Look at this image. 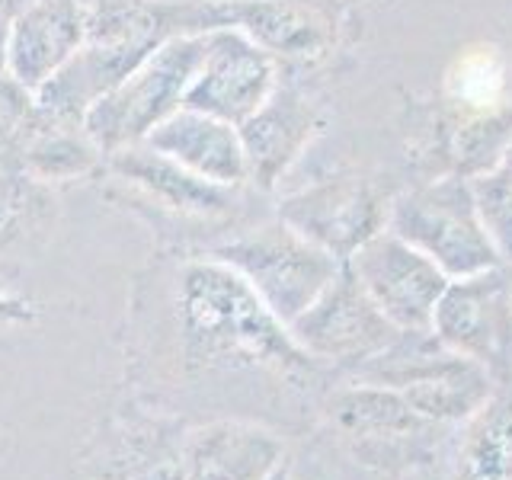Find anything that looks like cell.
<instances>
[{"instance_id":"ba28073f","label":"cell","mask_w":512,"mask_h":480,"mask_svg":"<svg viewBox=\"0 0 512 480\" xmlns=\"http://www.w3.org/2000/svg\"><path fill=\"white\" fill-rule=\"evenodd\" d=\"M391 199L375 180L359 173H333L285 196L279 218L346 263L365 240L388 228Z\"/></svg>"},{"instance_id":"52a82bcc","label":"cell","mask_w":512,"mask_h":480,"mask_svg":"<svg viewBox=\"0 0 512 480\" xmlns=\"http://www.w3.org/2000/svg\"><path fill=\"white\" fill-rule=\"evenodd\" d=\"M288 330L317 365L349 368H362L400 340V330L365 295L346 263L324 288V295L295 324H288Z\"/></svg>"},{"instance_id":"277c9868","label":"cell","mask_w":512,"mask_h":480,"mask_svg":"<svg viewBox=\"0 0 512 480\" xmlns=\"http://www.w3.org/2000/svg\"><path fill=\"white\" fill-rule=\"evenodd\" d=\"M212 256L240 272L285 327L295 324L324 295V288L343 266V260L317 247L314 240L295 231L292 224H285L279 215L276 221H266L234 240H224L221 247L212 250Z\"/></svg>"},{"instance_id":"3957f363","label":"cell","mask_w":512,"mask_h":480,"mask_svg":"<svg viewBox=\"0 0 512 480\" xmlns=\"http://www.w3.org/2000/svg\"><path fill=\"white\" fill-rule=\"evenodd\" d=\"M356 372L362 381L388 384L400 391L432 426L468 423L496 394V378L487 368L448 352L429 330L400 333L391 349H384Z\"/></svg>"},{"instance_id":"5bb4252c","label":"cell","mask_w":512,"mask_h":480,"mask_svg":"<svg viewBox=\"0 0 512 480\" xmlns=\"http://www.w3.org/2000/svg\"><path fill=\"white\" fill-rule=\"evenodd\" d=\"M144 144L215 186L237 189L250 180L240 128L208 112L180 106L173 116L151 128Z\"/></svg>"},{"instance_id":"7a4b0ae2","label":"cell","mask_w":512,"mask_h":480,"mask_svg":"<svg viewBox=\"0 0 512 480\" xmlns=\"http://www.w3.org/2000/svg\"><path fill=\"white\" fill-rule=\"evenodd\" d=\"M388 231L429 256L448 279L506 266L480 221L471 180L458 173L397 192L391 199Z\"/></svg>"},{"instance_id":"ffe728a7","label":"cell","mask_w":512,"mask_h":480,"mask_svg":"<svg viewBox=\"0 0 512 480\" xmlns=\"http://www.w3.org/2000/svg\"><path fill=\"white\" fill-rule=\"evenodd\" d=\"M58 221V192L32 176L0 167V253L26 250L52 234Z\"/></svg>"},{"instance_id":"4fadbf2b","label":"cell","mask_w":512,"mask_h":480,"mask_svg":"<svg viewBox=\"0 0 512 480\" xmlns=\"http://www.w3.org/2000/svg\"><path fill=\"white\" fill-rule=\"evenodd\" d=\"M87 39V0H32L10 20V74L39 90Z\"/></svg>"},{"instance_id":"9c48e42d","label":"cell","mask_w":512,"mask_h":480,"mask_svg":"<svg viewBox=\"0 0 512 480\" xmlns=\"http://www.w3.org/2000/svg\"><path fill=\"white\" fill-rule=\"evenodd\" d=\"M279 84V58H272L247 32L218 26L205 32V48L183 106L240 125L276 93Z\"/></svg>"},{"instance_id":"30bf717a","label":"cell","mask_w":512,"mask_h":480,"mask_svg":"<svg viewBox=\"0 0 512 480\" xmlns=\"http://www.w3.org/2000/svg\"><path fill=\"white\" fill-rule=\"evenodd\" d=\"M346 266L400 333L429 330L436 304L452 282L429 256L388 228L365 240L346 260Z\"/></svg>"},{"instance_id":"d4e9b609","label":"cell","mask_w":512,"mask_h":480,"mask_svg":"<svg viewBox=\"0 0 512 480\" xmlns=\"http://www.w3.org/2000/svg\"><path fill=\"white\" fill-rule=\"evenodd\" d=\"M32 4V0H0V20H16L26 7Z\"/></svg>"},{"instance_id":"cb8c5ba5","label":"cell","mask_w":512,"mask_h":480,"mask_svg":"<svg viewBox=\"0 0 512 480\" xmlns=\"http://www.w3.org/2000/svg\"><path fill=\"white\" fill-rule=\"evenodd\" d=\"M10 68V23L0 20V74Z\"/></svg>"},{"instance_id":"44dd1931","label":"cell","mask_w":512,"mask_h":480,"mask_svg":"<svg viewBox=\"0 0 512 480\" xmlns=\"http://www.w3.org/2000/svg\"><path fill=\"white\" fill-rule=\"evenodd\" d=\"M471 192L496 253L512 266V141L487 170L471 176Z\"/></svg>"},{"instance_id":"7c38bea8","label":"cell","mask_w":512,"mask_h":480,"mask_svg":"<svg viewBox=\"0 0 512 480\" xmlns=\"http://www.w3.org/2000/svg\"><path fill=\"white\" fill-rule=\"evenodd\" d=\"M237 128L247 154V183L272 192L279 189L288 170L308 154L320 128H324V112L298 87L279 84L276 93Z\"/></svg>"},{"instance_id":"8992f818","label":"cell","mask_w":512,"mask_h":480,"mask_svg":"<svg viewBox=\"0 0 512 480\" xmlns=\"http://www.w3.org/2000/svg\"><path fill=\"white\" fill-rule=\"evenodd\" d=\"M429 333L503 381L512 378V266L452 279L436 304Z\"/></svg>"},{"instance_id":"ac0fdd59","label":"cell","mask_w":512,"mask_h":480,"mask_svg":"<svg viewBox=\"0 0 512 480\" xmlns=\"http://www.w3.org/2000/svg\"><path fill=\"white\" fill-rule=\"evenodd\" d=\"M0 167H13L45 186H61L87 180L90 173L106 167V154L96 148L84 125L45 122L36 109V125Z\"/></svg>"},{"instance_id":"d6986e66","label":"cell","mask_w":512,"mask_h":480,"mask_svg":"<svg viewBox=\"0 0 512 480\" xmlns=\"http://www.w3.org/2000/svg\"><path fill=\"white\" fill-rule=\"evenodd\" d=\"M455 480H512V394L493 400L464 423Z\"/></svg>"},{"instance_id":"4316f807","label":"cell","mask_w":512,"mask_h":480,"mask_svg":"<svg viewBox=\"0 0 512 480\" xmlns=\"http://www.w3.org/2000/svg\"><path fill=\"white\" fill-rule=\"evenodd\" d=\"M308 480H327V477H320V474H311Z\"/></svg>"},{"instance_id":"83f0119b","label":"cell","mask_w":512,"mask_h":480,"mask_svg":"<svg viewBox=\"0 0 512 480\" xmlns=\"http://www.w3.org/2000/svg\"><path fill=\"white\" fill-rule=\"evenodd\" d=\"M333 4H352V0H333Z\"/></svg>"},{"instance_id":"e0dca14e","label":"cell","mask_w":512,"mask_h":480,"mask_svg":"<svg viewBox=\"0 0 512 480\" xmlns=\"http://www.w3.org/2000/svg\"><path fill=\"white\" fill-rule=\"evenodd\" d=\"M330 416L346 432V439H356L365 448L413 445L432 426L407 404L404 394L375 381H359L336 394L330 400Z\"/></svg>"},{"instance_id":"484cf974","label":"cell","mask_w":512,"mask_h":480,"mask_svg":"<svg viewBox=\"0 0 512 480\" xmlns=\"http://www.w3.org/2000/svg\"><path fill=\"white\" fill-rule=\"evenodd\" d=\"M266 480H295V477H292V468H288V464H279V468L272 471Z\"/></svg>"},{"instance_id":"9a60e30c","label":"cell","mask_w":512,"mask_h":480,"mask_svg":"<svg viewBox=\"0 0 512 480\" xmlns=\"http://www.w3.org/2000/svg\"><path fill=\"white\" fill-rule=\"evenodd\" d=\"M186 480H266L285 464L276 432L256 423L221 420L186 429Z\"/></svg>"},{"instance_id":"5b68a950","label":"cell","mask_w":512,"mask_h":480,"mask_svg":"<svg viewBox=\"0 0 512 480\" xmlns=\"http://www.w3.org/2000/svg\"><path fill=\"white\" fill-rule=\"evenodd\" d=\"M205 48V32L173 36L96 100L84 119L87 135L106 157L148 138L154 125L183 106Z\"/></svg>"},{"instance_id":"7402d4cb","label":"cell","mask_w":512,"mask_h":480,"mask_svg":"<svg viewBox=\"0 0 512 480\" xmlns=\"http://www.w3.org/2000/svg\"><path fill=\"white\" fill-rule=\"evenodd\" d=\"M36 125V90L20 84L10 71L0 74V164L20 148Z\"/></svg>"},{"instance_id":"2e32d148","label":"cell","mask_w":512,"mask_h":480,"mask_svg":"<svg viewBox=\"0 0 512 480\" xmlns=\"http://www.w3.org/2000/svg\"><path fill=\"white\" fill-rule=\"evenodd\" d=\"M106 170L116 180L135 186L141 196H148L154 205L167 208L176 215H221L228 212L234 189H224L202 180V176L189 173L167 154L154 151L151 144H125V148L112 151L106 157Z\"/></svg>"},{"instance_id":"6da1fadb","label":"cell","mask_w":512,"mask_h":480,"mask_svg":"<svg viewBox=\"0 0 512 480\" xmlns=\"http://www.w3.org/2000/svg\"><path fill=\"white\" fill-rule=\"evenodd\" d=\"M176 320L189 365L308 372L317 362L228 263L192 260L176 279Z\"/></svg>"},{"instance_id":"8fae6325","label":"cell","mask_w":512,"mask_h":480,"mask_svg":"<svg viewBox=\"0 0 512 480\" xmlns=\"http://www.w3.org/2000/svg\"><path fill=\"white\" fill-rule=\"evenodd\" d=\"M215 16L279 61H320L340 42L333 0H215Z\"/></svg>"},{"instance_id":"603a6c76","label":"cell","mask_w":512,"mask_h":480,"mask_svg":"<svg viewBox=\"0 0 512 480\" xmlns=\"http://www.w3.org/2000/svg\"><path fill=\"white\" fill-rule=\"evenodd\" d=\"M39 317V304L26 298L20 288H13L10 279L0 272V327H20L32 324Z\"/></svg>"}]
</instances>
